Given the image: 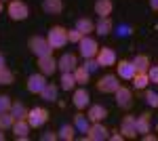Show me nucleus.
<instances>
[{"label":"nucleus","instance_id":"2eb2a0df","mask_svg":"<svg viewBox=\"0 0 158 141\" xmlns=\"http://www.w3.org/2000/svg\"><path fill=\"white\" fill-rule=\"evenodd\" d=\"M103 118H108V110L103 106L95 103V106L89 107V120H91V122H101Z\"/></svg>","mask_w":158,"mask_h":141},{"label":"nucleus","instance_id":"4468645a","mask_svg":"<svg viewBox=\"0 0 158 141\" xmlns=\"http://www.w3.org/2000/svg\"><path fill=\"white\" fill-rule=\"evenodd\" d=\"M38 68L44 76H51L53 72L57 70V61L53 59V55H47V57H38Z\"/></svg>","mask_w":158,"mask_h":141},{"label":"nucleus","instance_id":"412c9836","mask_svg":"<svg viewBox=\"0 0 158 141\" xmlns=\"http://www.w3.org/2000/svg\"><path fill=\"white\" fill-rule=\"evenodd\" d=\"M133 65H135V72H137V74H148V70H150V57L137 55V57L133 59Z\"/></svg>","mask_w":158,"mask_h":141},{"label":"nucleus","instance_id":"20e7f679","mask_svg":"<svg viewBox=\"0 0 158 141\" xmlns=\"http://www.w3.org/2000/svg\"><path fill=\"white\" fill-rule=\"evenodd\" d=\"M78 47H80V55H82L85 59L97 57V53H99V44L91 38V36H82V40L78 42Z\"/></svg>","mask_w":158,"mask_h":141},{"label":"nucleus","instance_id":"bb28decb","mask_svg":"<svg viewBox=\"0 0 158 141\" xmlns=\"http://www.w3.org/2000/svg\"><path fill=\"white\" fill-rule=\"evenodd\" d=\"M135 120H137V133H141V135L150 133V114H141Z\"/></svg>","mask_w":158,"mask_h":141},{"label":"nucleus","instance_id":"72a5a7b5","mask_svg":"<svg viewBox=\"0 0 158 141\" xmlns=\"http://www.w3.org/2000/svg\"><path fill=\"white\" fill-rule=\"evenodd\" d=\"M116 34L120 36V38H127V36L133 34V27H131L129 23H122V25H118V27H116Z\"/></svg>","mask_w":158,"mask_h":141},{"label":"nucleus","instance_id":"4c0bfd02","mask_svg":"<svg viewBox=\"0 0 158 141\" xmlns=\"http://www.w3.org/2000/svg\"><path fill=\"white\" fill-rule=\"evenodd\" d=\"M148 76H150V82H158V65H152L148 70Z\"/></svg>","mask_w":158,"mask_h":141},{"label":"nucleus","instance_id":"f3484780","mask_svg":"<svg viewBox=\"0 0 158 141\" xmlns=\"http://www.w3.org/2000/svg\"><path fill=\"white\" fill-rule=\"evenodd\" d=\"M74 107L76 110H85L89 107V93H86L85 89H78V91H74Z\"/></svg>","mask_w":158,"mask_h":141},{"label":"nucleus","instance_id":"a878e982","mask_svg":"<svg viewBox=\"0 0 158 141\" xmlns=\"http://www.w3.org/2000/svg\"><path fill=\"white\" fill-rule=\"evenodd\" d=\"M42 99H47V101H57V86L53 82H49L44 89H42V93H40Z\"/></svg>","mask_w":158,"mask_h":141},{"label":"nucleus","instance_id":"c9c22d12","mask_svg":"<svg viewBox=\"0 0 158 141\" xmlns=\"http://www.w3.org/2000/svg\"><path fill=\"white\" fill-rule=\"evenodd\" d=\"M11 106H13V101L6 97V95H0V114L2 112H11Z\"/></svg>","mask_w":158,"mask_h":141},{"label":"nucleus","instance_id":"9b49d317","mask_svg":"<svg viewBox=\"0 0 158 141\" xmlns=\"http://www.w3.org/2000/svg\"><path fill=\"white\" fill-rule=\"evenodd\" d=\"M97 61L101 68H110V65H116V53H114V48H99L97 53Z\"/></svg>","mask_w":158,"mask_h":141},{"label":"nucleus","instance_id":"423d86ee","mask_svg":"<svg viewBox=\"0 0 158 141\" xmlns=\"http://www.w3.org/2000/svg\"><path fill=\"white\" fill-rule=\"evenodd\" d=\"M47 78H44V74L40 72V74H32L30 78H27V91L30 93H34V95H40L42 93V89L47 86Z\"/></svg>","mask_w":158,"mask_h":141},{"label":"nucleus","instance_id":"c756f323","mask_svg":"<svg viewBox=\"0 0 158 141\" xmlns=\"http://www.w3.org/2000/svg\"><path fill=\"white\" fill-rule=\"evenodd\" d=\"M13 124H15V116L11 112H2L0 114V129H13Z\"/></svg>","mask_w":158,"mask_h":141},{"label":"nucleus","instance_id":"cd10ccee","mask_svg":"<svg viewBox=\"0 0 158 141\" xmlns=\"http://www.w3.org/2000/svg\"><path fill=\"white\" fill-rule=\"evenodd\" d=\"M89 76H91V74L86 72L85 65H78V68L74 70V78H76V82H78V84H86V82H89Z\"/></svg>","mask_w":158,"mask_h":141},{"label":"nucleus","instance_id":"6e6552de","mask_svg":"<svg viewBox=\"0 0 158 141\" xmlns=\"http://www.w3.org/2000/svg\"><path fill=\"white\" fill-rule=\"evenodd\" d=\"M78 68V59H76V55H72V53H65V55H61L59 61H57V70L63 74V72H74Z\"/></svg>","mask_w":158,"mask_h":141},{"label":"nucleus","instance_id":"ddd939ff","mask_svg":"<svg viewBox=\"0 0 158 141\" xmlns=\"http://www.w3.org/2000/svg\"><path fill=\"white\" fill-rule=\"evenodd\" d=\"M116 72H118V78H122V80H133L135 74H137L133 61H120L116 65Z\"/></svg>","mask_w":158,"mask_h":141},{"label":"nucleus","instance_id":"f704fd0d","mask_svg":"<svg viewBox=\"0 0 158 141\" xmlns=\"http://www.w3.org/2000/svg\"><path fill=\"white\" fill-rule=\"evenodd\" d=\"M82 32H80V30H76V27H74V30H70V32H68V40H70V42H76V44H78V42H80V40H82Z\"/></svg>","mask_w":158,"mask_h":141},{"label":"nucleus","instance_id":"9d476101","mask_svg":"<svg viewBox=\"0 0 158 141\" xmlns=\"http://www.w3.org/2000/svg\"><path fill=\"white\" fill-rule=\"evenodd\" d=\"M116 103H118V107H122V110H129V107L133 106V95H131V91L127 89V86H118V91H116Z\"/></svg>","mask_w":158,"mask_h":141},{"label":"nucleus","instance_id":"4be33fe9","mask_svg":"<svg viewBox=\"0 0 158 141\" xmlns=\"http://www.w3.org/2000/svg\"><path fill=\"white\" fill-rule=\"evenodd\" d=\"M11 114L15 116V120H23V118H27V114H30V110L21 103V101H15L11 106Z\"/></svg>","mask_w":158,"mask_h":141},{"label":"nucleus","instance_id":"f03ea898","mask_svg":"<svg viewBox=\"0 0 158 141\" xmlns=\"http://www.w3.org/2000/svg\"><path fill=\"white\" fill-rule=\"evenodd\" d=\"M47 40L51 42V47H53V48L65 47V44L70 42V40H68V30H65V27H61V25H55V27H51V30H49Z\"/></svg>","mask_w":158,"mask_h":141},{"label":"nucleus","instance_id":"5701e85b","mask_svg":"<svg viewBox=\"0 0 158 141\" xmlns=\"http://www.w3.org/2000/svg\"><path fill=\"white\" fill-rule=\"evenodd\" d=\"M74 84H78L76 78H74V72H63L61 74V89L63 91H74Z\"/></svg>","mask_w":158,"mask_h":141},{"label":"nucleus","instance_id":"39448f33","mask_svg":"<svg viewBox=\"0 0 158 141\" xmlns=\"http://www.w3.org/2000/svg\"><path fill=\"white\" fill-rule=\"evenodd\" d=\"M47 120H49V110H44V107H34L27 114V122L32 129H40Z\"/></svg>","mask_w":158,"mask_h":141},{"label":"nucleus","instance_id":"a19ab883","mask_svg":"<svg viewBox=\"0 0 158 141\" xmlns=\"http://www.w3.org/2000/svg\"><path fill=\"white\" fill-rule=\"evenodd\" d=\"M150 6H152L154 11H158V0H150Z\"/></svg>","mask_w":158,"mask_h":141},{"label":"nucleus","instance_id":"393cba45","mask_svg":"<svg viewBox=\"0 0 158 141\" xmlns=\"http://www.w3.org/2000/svg\"><path fill=\"white\" fill-rule=\"evenodd\" d=\"M74 126L78 133H89L91 129V122H89V116H82V114H78V116L74 118Z\"/></svg>","mask_w":158,"mask_h":141},{"label":"nucleus","instance_id":"0eeeda50","mask_svg":"<svg viewBox=\"0 0 158 141\" xmlns=\"http://www.w3.org/2000/svg\"><path fill=\"white\" fill-rule=\"evenodd\" d=\"M120 133L122 137H127V139H135L139 133H137V120L133 116H124L122 118V124H120Z\"/></svg>","mask_w":158,"mask_h":141},{"label":"nucleus","instance_id":"a18cd8bd","mask_svg":"<svg viewBox=\"0 0 158 141\" xmlns=\"http://www.w3.org/2000/svg\"><path fill=\"white\" fill-rule=\"evenodd\" d=\"M0 11H2V4H0Z\"/></svg>","mask_w":158,"mask_h":141},{"label":"nucleus","instance_id":"58836bf2","mask_svg":"<svg viewBox=\"0 0 158 141\" xmlns=\"http://www.w3.org/2000/svg\"><path fill=\"white\" fill-rule=\"evenodd\" d=\"M42 139H44V141H51V139H57V135H55V133H44V135H42Z\"/></svg>","mask_w":158,"mask_h":141},{"label":"nucleus","instance_id":"1a4fd4ad","mask_svg":"<svg viewBox=\"0 0 158 141\" xmlns=\"http://www.w3.org/2000/svg\"><path fill=\"white\" fill-rule=\"evenodd\" d=\"M118 86H120L118 76H110V74H108V76H103V78L97 82V89L101 91V93H116Z\"/></svg>","mask_w":158,"mask_h":141},{"label":"nucleus","instance_id":"c03bdc74","mask_svg":"<svg viewBox=\"0 0 158 141\" xmlns=\"http://www.w3.org/2000/svg\"><path fill=\"white\" fill-rule=\"evenodd\" d=\"M2 139H4V135H2V133H0V141H2Z\"/></svg>","mask_w":158,"mask_h":141},{"label":"nucleus","instance_id":"ea45409f","mask_svg":"<svg viewBox=\"0 0 158 141\" xmlns=\"http://www.w3.org/2000/svg\"><path fill=\"white\" fill-rule=\"evenodd\" d=\"M110 139H112V141H120V139H124V137L118 135V133H114V135H110Z\"/></svg>","mask_w":158,"mask_h":141},{"label":"nucleus","instance_id":"f257e3e1","mask_svg":"<svg viewBox=\"0 0 158 141\" xmlns=\"http://www.w3.org/2000/svg\"><path fill=\"white\" fill-rule=\"evenodd\" d=\"M30 51L36 55V57H47V55H53V47L47 38L42 36H34L30 38Z\"/></svg>","mask_w":158,"mask_h":141},{"label":"nucleus","instance_id":"a211bd4d","mask_svg":"<svg viewBox=\"0 0 158 141\" xmlns=\"http://www.w3.org/2000/svg\"><path fill=\"white\" fill-rule=\"evenodd\" d=\"M112 30H114L112 19H110V17H99V21L95 23V32H97L99 36H108Z\"/></svg>","mask_w":158,"mask_h":141},{"label":"nucleus","instance_id":"6ab92c4d","mask_svg":"<svg viewBox=\"0 0 158 141\" xmlns=\"http://www.w3.org/2000/svg\"><path fill=\"white\" fill-rule=\"evenodd\" d=\"M42 11L49 15H59L63 11V2L61 0H44L42 2Z\"/></svg>","mask_w":158,"mask_h":141},{"label":"nucleus","instance_id":"7ed1b4c3","mask_svg":"<svg viewBox=\"0 0 158 141\" xmlns=\"http://www.w3.org/2000/svg\"><path fill=\"white\" fill-rule=\"evenodd\" d=\"M6 11H9V17H11V19H15V21H23V19H27V15H30L27 4H25V2H21V0H11Z\"/></svg>","mask_w":158,"mask_h":141},{"label":"nucleus","instance_id":"2f4dec72","mask_svg":"<svg viewBox=\"0 0 158 141\" xmlns=\"http://www.w3.org/2000/svg\"><path fill=\"white\" fill-rule=\"evenodd\" d=\"M148 84H150V76L148 74H135V78H133V86L135 89H146Z\"/></svg>","mask_w":158,"mask_h":141},{"label":"nucleus","instance_id":"f8f14e48","mask_svg":"<svg viewBox=\"0 0 158 141\" xmlns=\"http://www.w3.org/2000/svg\"><path fill=\"white\" fill-rule=\"evenodd\" d=\"M108 137H110V133L101 122H95L89 129V133H86V139H91V141H103V139H108Z\"/></svg>","mask_w":158,"mask_h":141},{"label":"nucleus","instance_id":"dca6fc26","mask_svg":"<svg viewBox=\"0 0 158 141\" xmlns=\"http://www.w3.org/2000/svg\"><path fill=\"white\" fill-rule=\"evenodd\" d=\"M13 133H15L17 139H25L27 133H30V122H27V118H23V120H15V124H13Z\"/></svg>","mask_w":158,"mask_h":141},{"label":"nucleus","instance_id":"b1692460","mask_svg":"<svg viewBox=\"0 0 158 141\" xmlns=\"http://www.w3.org/2000/svg\"><path fill=\"white\" fill-rule=\"evenodd\" d=\"M76 30H80L85 36H89L93 30H95V23H93L91 19H86V17H80V19L76 21Z\"/></svg>","mask_w":158,"mask_h":141},{"label":"nucleus","instance_id":"c85d7f7f","mask_svg":"<svg viewBox=\"0 0 158 141\" xmlns=\"http://www.w3.org/2000/svg\"><path fill=\"white\" fill-rule=\"evenodd\" d=\"M74 131H76V126H70V124H63L59 129V133H57V137L63 141H72L74 139Z\"/></svg>","mask_w":158,"mask_h":141},{"label":"nucleus","instance_id":"37998d69","mask_svg":"<svg viewBox=\"0 0 158 141\" xmlns=\"http://www.w3.org/2000/svg\"><path fill=\"white\" fill-rule=\"evenodd\" d=\"M0 68H4V57H2V53H0Z\"/></svg>","mask_w":158,"mask_h":141},{"label":"nucleus","instance_id":"e433bc0d","mask_svg":"<svg viewBox=\"0 0 158 141\" xmlns=\"http://www.w3.org/2000/svg\"><path fill=\"white\" fill-rule=\"evenodd\" d=\"M146 103L150 107H158V93H154V91H148L146 93Z\"/></svg>","mask_w":158,"mask_h":141},{"label":"nucleus","instance_id":"473e14b6","mask_svg":"<svg viewBox=\"0 0 158 141\" xmlns=\"http://www.w3.org/2000/svg\"><path fill=\"white\" fill-rule=\"evenodd\" d=\"M85 68H86V72H89V74H95V72H97L99 68H101V65H99V61H97V57H91V59H86Z\"/></svg>","mask_w":158,"mask_h":141},{"label":"nucleus","instance_id":"7c9ffc66","mask_svg":"<svg viewBox=\"0 0 158 141\" xmlns=\"http://www.w3.org/2000/svg\"><path fill=\"white\" fill-rule=\"evenodd\" d=\"M13 82H15V74L6 65L0 68V84H13Z\"/></svg>","mask_w":158,"mask_h":141},{"label":"nucleus","instance_id":"aec40b11","mask_svg":"<svg viewBox=\"0 0 158 141\" xmlns=\"http://www.w3.org/2000/svg\"><path fill=\"white\" fill-rule=\"evenodd\" d=\"M112 9H114L112 0H97L95 2V13H97L99 17H110Z\"/></svg>","mask_w":158,"mask_h":141},{"label":"nucleus","instance_id":"79ce46f5","mask_svg":"<svg viewBox=\"0 0 158 141\" xmlns=\"http://www.w3.org/2000/svg\"><path fill=\"white\" fill-rule=\"evenodd\" d=\"M143 139H146V141H154L156 137H154V135H143Z\"/></svg>","mask_w":158,"mask_h":141}]
</instances>
